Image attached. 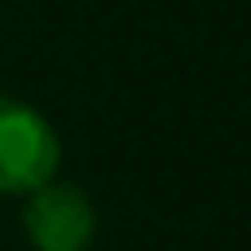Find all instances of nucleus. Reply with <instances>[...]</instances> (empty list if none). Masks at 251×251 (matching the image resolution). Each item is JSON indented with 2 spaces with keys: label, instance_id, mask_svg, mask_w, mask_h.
<instances>
[{
  "label": "nucleus",
  "instance_id": "1",
  "mask_svg": "<svg viewBox=\"0 0 251 251\" xmlns=\"http://www.w3.org/2000/svg\"><path fill=\"white\" fill-rule=\"evenodd\" d=\"M57 132L49 119L18 101L0 97V194H31L57 172Z\"/></svg>",
  "mask_w": 251,
  "mask_h": 251
},
{
  "label": "nucleus",
  "instance_id": "2",
  "mask_svg": "<svg viewBox=\"0 0 251 251\" xmlns=\"http://www.w3.org/2000/svg\"><path fill=\"white\" fill-rule=\"evenodd\" d=\"M22 225L35 251H88L97 234V212L84 190L44 181L31 190L22 207Z\"/></svg>",
  "mask_w": 251,
  "mask_h": 251
}]
</instances>
